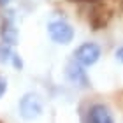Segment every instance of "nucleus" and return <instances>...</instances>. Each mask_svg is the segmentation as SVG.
<instances>
[{"label": "nucleus", "mask_w": 123, "mask_h": 123, "mask_svg": "<svg viewBox=\"0 0 123 123\" xmlns=\"http://www.w3.org/2000/svg\"><path fill=\"white\" fill-rule=\"evenodd\" d=\"M86 120H88V123H114V116L105 104L97 102L88 107Z\"/></svg>", "instance_id": "6"}, {"label": "nucleus", "mask_w": 123, "mask_h": 123, "mask_svg": "<svg viewBox=\"0 0 123 123\" xmlns=\"http://www.w3.org/2000/svg\"><path fill=\"white\" fill-rule=\"evenodd\" d=\"M0 42L16 48L19 44V28L16 25V12L12 9H5L2 25H0Z\"/></svg>", "instance_id": "4"}, {"label": "nucleus", "mask_w": 123, "mask_h": 123, "mask_svg": "<svg viewBox=\"0 0 123 123\" xmlns=\"http://www.w3.org/2000/svg\"><path fill=\"white\" fill-rule=\"evenodd\" d=\"M72 58L83 67H93L97 62L102 58V46L95 41H86L79 44L74 51H72Z\"/></svg>", "instance_id": "3"}, {"label": "nucleus", "mask_w": 123, "mask_h": 123, "mask_svg": "<svg viewBox=\"0 0 123 123\" xmlns=\"http://www.w3.org/2000/svg\"><path fill=\"white\" fill-rule=\"evenodd\" d=\"M14 53V48L9 46L5 42H0V65H7L11 63V56Z\"/></svg>", "instance_id": "7"}, {"label": "nucleus", "mask_w": 123, "mask_h": 123, "mask_svg": "<svg viewBox=\"0 0 123 123\" xmlns=\"http://www.w3.org/2000/svg\"><path fill=\"white\" fill-rule=\"evenodd\" d=\"M114 60L120 62V63H123V46H120V48L114 49Z\"/></svg>", "instance_id": "10"}, {"label": "nucleus", "mask_w": 123, "mask_h": 123, "mask_svg": "<svg viewBox=\"0 0 123 123\" xmlns=\"http://www.w3.org/2000/svg\"><path fill=\"white\" fill-rule=\"evenodd\" d=\"M44 113V102L35 92H26L18 100V114L25 121H35Z\"/></svg>", "instance_id": "2"}, {"label": "nucleus", "mask_w": 123, "mask_h": 123, "mask_svg": "<svg viewBox=\"0 0 123 123\" xmlns=\"http://www.w3.org/2000/svg\"><path fill=\"white\" fill-rule=\"evenodd\" d=\"M7 90H9V81H7L5 76L0 74V100L4 98V95L7 93Z\"/></svg>", "instance_id": "9"}, {"label": "nucleus", "mask_w": 123, "mask_h": 123, "mask_svg": "<svg viewBox=\"0 0 123 123\" xmlns=\"http://www.w3.org/2000/svg\"><path fill=\"white\" fill-rule=\"evenodd\" d=\"M9 65H12L14 70H23V67H25L23 58H21V55L16 51V49H14V53H12V56H11V63Z\"/></svg>", "instance_id": "8"}, {"label": "nucleus", "mask_w": 123, "mask_h": 123, "mask_svg": "<svg viewBox=\"0 0 123 123\" xmlns=\"http://www.w3.org/2000/svg\"><path fill=\"white\" fill-rule=\"evenodd\" d=\"M14 0H0V7H4V9H7L11 7V4H12Z\"/></svg>", "instance_id": "11"}, {"label": "nucleus", "mask_w": 123, "mask_h": 123, "mask_svg": "<svg viewBox=\"0 0 123 123\" xmlns=\"http://www.w3.org/2000/svg\"><path fill=\"white\" fill-rule=\"evenodd\" d=\"M120 5H121V11H123V0H120Z\"/></svg>", "instance_id": "12"}, {"label": "nucleus", "mask_w": 123, "mask_h": 123, "mask_svg": "<svg viewBox=\"0 0 123 123\" xmlns=\"http://www.w3.org/2000/svg\"><path fill=\"white\" fill-rule=\"evenodd\" d=\"M46 33L49 41L56 46H69L76 39V28L65 18H55L51 21H48Z\"/></svg>", "instance_id": "1"}, {"label": "nucleus", "mask_w": 123, "mask_h": 123, "mask_svg": "<svg viewBox=\"0 0 123 123\" xmlns=\"http://www.w3.org/2000/svg\"><path fill=\"white\" fill-rule=\"evenodd\" d=\"M65 79L70 83L72 86L79 88V90H88L92 85H90V77H88V72H86V67H83L81 63L72 58L65 63Z\"/></svg>", "instance_id": "5"}]
</instances>
